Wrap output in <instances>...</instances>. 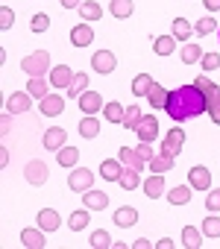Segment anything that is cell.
<instances>
[{
    "mask_svg": "<svg viewBox=\"0 0 220 249\" xmlns=\"http://www.w3.org/2000/svg\"><path fill=\"white\" fill-rule=\"evenodd\" d=\"M173 120H191L197 114L205 111V94L191 82V85H179L176 91H170L167 97V108H165Z\"/></svg>",
    "mask_w": 220,
    "mask_h": 249,
    "instance_id": "obj_1",
    "label": "cell"
},
{
    "mask_svg": "<svg viewBox=\"0 0 220 249\" xmlns=\"http://www.w3.org/2000/svg\"><path fill=\"white\" fill-rule=\"evenodd\" d=\"M21 71L30 73V76H44L47 71H53V68H50V53H47V50H36V53L24 56V59H21Z\"/></svg>",
    "mask_w": 220,
    "mask_h": 249,
    "instance_id": "obj_2",
    "label": "cell"
},
{
    "mask_svg": "<svg viewBox=\"0 0 220 249\" xmlns=\"http://www.w3.org/2000/svg\"><path fill=\"white\" fill-rule=\"evenodd\" d=\"M68 188H71V191H76V194L91 191V188H94V173H91L88 167H73V170H71V176H68Z\"/></svg>",
    "mask_w": 220,
    "mask_h": 249,
    "instance_id": "obj_3",
    "label": "cell"
},
{
    "mask_svg": "<svg viewBox=\"0 0 220 249\" xmlns=\"http://www.w3.org/2000/svg\"><path fill=\"white\" fill-rule=\"evenodd\" d=\"M182 144H185V132H182V129H170V132L165 135V141H162L159 153H165V156L176 159V156L182 153Z\"/></svg>",
    "mask_w": 220,
    "mask_h": 249,
    "instance_id": "obj_4",
    "label": "cell"
},
{
    "mask_svg": "<svg viewBox=\"0 0 220 249\" xmlns=\"http://www.w3.org/2000/svg\"><path fill=\"white\" fill-rule=\"evenodd\" d=\"M188 185L194 191H211V170L202 167V164H194L188 170Z\"/></svg>",
    "mask_w": 220,
    "mask_h": 249,
    "instance_id": "obj_5",
    "label": "cell"
},
{
    "mask_svg": "<svg viewBox=\"0 0 220 249\" xmlns=\"http://www.w3.org/2000/svg\"><path fill=\"white\" fill-rule=\"evenodd\" d=\"M91 68L97 71V73H112L115 68H118V59H115V53L112 50H97L94 56H91Z\"/></svg>",
    "mask_w": 220,
    "mask_h": 249,
    "instance_id": "obj_6",
    "label": "cell"
},
{
    "mask_svg": "<svg viewBox=\"0 0 220 249\" xmlns=\"http://www.w3.org/2000/svg\"><path fill=\"white\" fill-rule=\"evenodd\" d=\"M76 103H79V111H82V114H97V111H103V106H106L103 97H100L97 91H91V88L82 91V94L76 97Z\"/></svg>",
    "mask_w": 220,
    "mask_h": 249,
    "instance_id": "obj_7",
    "label": "cell"
},
{
    "mask_svg": "<svg viewBox=\"0 0 220 249\" xmlns=\"http://www.w3.org/2000/svg\"><path fill=\"white\" fill-rule=\"evenodd\" d=\"M24 179H27L30 185H44V182L50 179V170H47V164H44V161L33 159V161L24 167Z\"/></svg>",
    "mask_w": 220,
    "mask_h": 249,
    "instance_id": "obj_8",
    "label": "cell"
},
{
    "mask_svg": "<svg viewBox=\"0 0 220 249\" xmlns=\"http://www.w3.org/2000/svg\"><path fill=\"white\" fill-rule=\"evenodd\" d=\"M30 106H33V94H30V91H15V94H9V100H6V111H9V114H24Z\"/></svg>",
    "mask_w": 220,
    "mask_h": 249,
    "instance_id": "obj_9",
    "label": "cell"
},
{
    "mask_svg": "<svg viewBox=\"0 0 220 249\" xmlns=\"http://www.w3.org/2000/svg\"><path fill=\"white\" fill-rule=\"evenodd\" d=\"M124 170H127V164H124L121 159H106V161L100 164V176H103L106 182H121Z\"/></svg>",
    "mask_w": 220,
    "mask_h": 249,
    "instance_id": "obj_10",
    "label": "cell"
},
{
    "mask_svg": "<svg viewBox=\"0 0 220 249\" xmlns=\"http://www.w3.org/2000/svg\"><path fill=\"white\" fill-rule=\"evenodd\" d=\"M205 114L211 117V123H217V126H220V88L217 85H211L205 91Z\"/></svg>",
    "mask_w": 220,
    "mask_h": 249,
    "instance_id": "obj_11",
    "label": "cell"
},
{
    "mask_svg": "<svg viewBox=\"0 0 220 249\" xmlns=\"http://www.w3.org/2000/svg\"><path fill=\"white\" fill-rule=\"evenodd\" d=\"M112 220H115L118 229H129V226L138 223V208H135V205H121V208L112 214Z\"/></svg>",
    "mask_w": 220,
    "mask_h": 249,
    "instance_id": "obj_12",
    "label": "cell"
},
{
    "mask_svg": "<svg viewBox=\"0 0 220 249\" xmlns=\"http://www.w3.org/2000/svg\"><path fill=\"white\" fill-rule=\"evenodd\" d=\"M62 111H65V97L62 94H47L41 100V114L44 117H59Z\"/></svg>",
    "mask_w": 220,
    "mask_h": 249,
    "instance_id": "obj_13",
    "label": "cell"
},
{
    "mask_svg": "<svg viewBox=\"0 0 220 249\" xmlns=\"http://www.w3.org/2000/svg\"><path fill=\"white\" fill-rule=\"evenodd\" d=\"M65 141H68V132H65L62 126H50V129L44 132V150L59 153V150L65 147Z\"/></svg>",
    "mask_w": 220,
    "mask_h": 249,
    "instance_id": "obj_14",
    "label": "cell"
},
{
    "mask_svg": "<svg viewBox=\"0 0 220 249\" xmlns=\"http://www.w3.org/2000/svg\"><path fill=\"white\" fill-rule=\"evenodd\" d=\"M73 76H76V73H73L68 65H56V68L50 71V85H53V88H68V85L73 82Z\"/></svg>",
    "mask_w": 220,
    "mask_h": 249,
    "instance_id": "obj_15",
    "label": "cell"
},
{
    "mask_svg": "<svg viewBox=\"0 0 220 249\" xmlns=\"http://www.w3.org/2000/svg\"><path fill=\"white\" fill-rule=\"evenodd\" d=\"M138 138L141 141H156V135H159V117H141V123H138Z\"/></svg>",
    "mask_w": 220,
    "mask_h": 249,
    "instance_id": "obj_16",
    "label": "cell"
},
{
    "mask_svg": "<svg viewBox=\"0 0 220 249\" xmlns=\"http://www.w3.org/2000/svg\"><path fill=\"white\" fill-rule=\"evenodd\" d=\"M94 41V30L88 27V24H76L73 30H71V44L73 47H88Z\"/></svg>",
    "mask_w": 220,
    "mask_h": 249,
    "instance_id": "obj_17",
    "label": "cell"
},
{
    "mask_svg": "<svg viewBox=\"0 0 220 249\" xmlns=\"http://www.w3.org/2000/svg\"><path fill=\"white\" fill-rule=\"evenodd\" d=\"M82 205L91 208V211H103V208L109 205V196H106L103 191H94V188H91V191L82 194Z\"/></svg>",
    "mask_w": 220,
    "mask_h": 249,
    "instance_id": "obj_18",
    "label": "cell"
},
{
    "mask_svg": "<svg viewBox=\"0 0 220 249\" xmlns=\"http://www.w3.org/2000/svg\"><path fill=\"white\" fill-rule=\"evenodd\" d=\"M21 243L24 246H30V249H44V229L38 226V229H24L21 231Z\"/></svg>",
    "mask_w": 220,
    "mask_h": 249,
    "instance_id": "obj_19",
    "label": "cell"
},
{
    "mask_svg": "<svg viewBox=\"0 0 220 249\" xmlns=\"http://www.w3.org/2000/svg\"><path fill=\"white\" fill-rule=\"evenodd\" d=\"M167 97H170V91L162 88L159 82H153V88H150V94H147V103L159 111V108H167Z\"/></svg>",
    "mask_w": 220,
    "mask_h": 249,
    "instance_id": "obj_20",
    "label": "cell"
},
{
    "mask_svg": "<svg viewBox=\"0 0 220 249\" xmlns=\"http://www.w3.org/2000/svg\"><path fill=\"white\" fill-rule=\"evenodd\" d=\"M141 188H144V194H147L150 199H159V196L165 194V173H153Z\"/></svg>",
    "mask_w": 220,
    "mask_h": 249,
    "instance_id": "obj_21",
    "label": "cell"
},
{
    "mask_svg": "<svg viewBox=\"0 0 220 249\" xmlns=\"http://www.w3.org/2000/svg\"><path fill=\"white\" fill-rule=\"evenodd\" d=\"M191 194H194L191 185H176V188L167 191V202L170 205H188L191 202Z\"/></svg>",
    "mask_w": 220,
    "mask_h": 249,
    "instance_id": "obj_22",
    "label": "cell"
},
{
    "mask_svg": "<svg viewBox=\"0 0 220 249\" xmlns=\"http://www.w3.org/2000/svg\"><path fill=\"white\" fill-rule=\"evenodd\" d=\"M38 226H41L44 231H56V229L62 226L59 211H53V208H41V211H38Z\"/></svg>",
    "mask_w": 220,
    "mask_h": 249,
    "instance_id": "obj_23",
    "label": "cell"
},
{
    "mask_svg": "<svg viewBox=\"0 0 220 249\" xmlns=\"http://www.w3.org/2000/svg\"><path fill=\"white\" fill-rule=\"evenodd\" d=\"M27 91H30L36 100H44V97L50 94V79H44V76H30Z\"/></svg>",
    "mask_w": 220,
    "mask_h": 249,
    "instance_id": "obj_24",
    "label": "cell"
},
{
    "mask_svg": "<svg viewBox=\"0 0 220 249\" xmlns=\"http://www.w3.org/2000/svg\"><path fill=\"white\" fill-rule=\"evenodd\" d=\"M127 167H135V170H144L147 167V161L138 156V150H132V147H121V156H118Z\"/></svg>",
    "mask_w": 220,
    "mask_h": 249,
    "instance_id": "obj_25",
    "label": "cell"
},
{
    "mask_svg": "<svg viewBox=\"0 0 220 249\" xmlns=\"http://www.w3.org/2000/svg\"><path fill=\"white\" fill-rule=\"evenodd\" d=\"M109 12H112V18H129L132 12H135V3L132 0H112V3H109Z\"/></svg>",
    "mask_w": 220,
    "mask_h": 249,
    "instance_id": "obj_26",
    "label": "cell"
},
{
    "mask_svg": "<svg viewBox=\"0 0 220 249\" xmlns=\"http://www.w3.org/2000/svg\"><path fill=\"white\" fill-rule=\"evenodd\" d=\"M124 114H127V108H124L118 100H112V103L103 106V117H106L109 123H124Z\"/></svg>",
    "mask_w": 220,
    "mask_h": 249,
    "instance_id": "obj_27",
    "label": "cell"
},
{
    "mask_svg": "<svg viewBox=\"0 0 220 249\" xmlns=\"http://www.w3.org/2000/svg\"><path fill=\"white\" fill-rule=\"evenodd\" d=\"M79 135H82V138H97V135H100V120H97L94 114H85V117L79 120Z\"/></svg>",
    "mask_w": 220,
    "mask_h": 249,
    "instance_id": "obj_28",
    "label": "cell"
},
{
    "mask_svg": "<svg viewBox=\"0 0 220 249\" xmlns=\"http://www.w3.org/2000/svg\"><path fill=\"white\" fill-rule=\"evenodd\" d=\"M118 185H121L124 191H135V188H141V185H144V182H141V170H135V167H127Z\"/></svg>",
    "mask_w": 220,
    "mask_h": 249,
    "instance_id": "obj_29",
    "label": "cell"
},
{
    "mask_svg": "<svg viewBox=\"0 0 220 249\" xmlns=\"http://www.w3.org/2000/svg\"><path fill=\"white\" fill-rule=\"evenodd\" d=\"M88 220H91V208L82 205V211H73V214L68 217V229H71V231H82V229L88 226Z\"/></svg>",
    "mask_w": 220,
    "mask_h": 249,
    "instance_id": "obj_30",
    "label": "cell"
},
{
    "mask_svg": "<svg viewBox=\"0 0 220 249\" xmlns=\"http://www.w3.org/2000/svg\"><path fill=\"white\" fill-rule=\"evenodd\" d=\"M182 243H185L188 249H200V246H202V229L185 226V229H182Z\"/></svg>",
    "mask_w": 220,
    "mask_h": 249,
    "instance_id": "obj_31",
    "label": "cell"
},
{
    "mask_svg": "<svg viewBox=\"0 0 220 249\" xmlns=\"http://www.w3.org/2000/svg\"><path fill=\"white\" fill-rule=\"evenodd\" d=\"M79 15H82V21H100V18H103V6L94 3V0H82Z\"/></svg>",
    "mask_w": 220,
    "mask_h": 249,
    "instance_id": "obj_32",
    "label": "cell"
},
{
    "mask_svg": "<svg viewBox=\"0 0 220 249\" xmlns=\"http://www.w3.org/2000/svg\"><path fill=\"white\" fill-rule=\"evenodd\" d=\"M150 88H153V76H150V73H138V76L132 79V94H135V97H147Z\"/></svg>",
    "mask_w": 220,
    "mask_h": 249,
    "instance_id": "obj_33",
    "label": "cell"
},
{
    "mask_svg": "<svg viewBox=\"0 0 220 249\" xmlns=\"http://www.w3.org/2000/svg\"><path fill=\"white\" fill-rule=\"evenodd\" d=\"M153 50H156L159 56H170V53L176 50V38H173V36H159V38L153 41Z\"/></svg>",
    "mask_w": 220,
    "mask_h": 249,
    "instance_id": "obj_34",
    "label": "cell"
},
{
    "mask_svg": "<svg viewBox=\"0 0 220 249\" xmlns=\"http://www.w3.org/2000/svg\"><path fill=\"white\" fill-rule=\"evenodd\" d=\"M179 56H182V65H197L202 59V47L200 44H185L179 50Z\"/></svg>",
    "mask_w": 220,
    "mask_h": 249,
    "instance_id": "obj_35",
    "label": "cell"
},
{
    "mask_svg": "<svg viewBox=\"0 0 220 249\" xmlns=\"http://www.w3.org/2000/svg\"><path fill=\"white\" fill-rule=\"evenodd\" d=\"M56 161H59L62 167H73V164L79 161V150H76V147H62V150L56 153Z\"/></svg>",
    "mask_w": 220,
    "mask_h": 249,
    "instance_id": "obj_36",
    "label": "cell"
},
{
    "mask_svg": "<svg viewBox=\"0 0 220 249\" xmlns=\"http://www.w3.org/2000/svg\"><path fill=\"white\" fill-rule=\"evenodd\" d=\"M153 173H167L170 167H173V159L170 156H165V153H159V156H153V161L147 164Z\"/></svg>",
    "mask_w": 220,
    "mask_h": 249,
    "instance_id": "obj_37",
    "label": "cell"
},
{
    "mask_svg": "<svg viewBox=\"0 0 220 249\" xmlns=\"http://www.w3.org/2000/svg\"><path fill=\"white\" fill-rule=\"evenodd\" d=\"M141 108L138 106H129L127 108V114H124V123H121V126H127V129H138V123H141Z\"/></svg>",
    "mask_w": 220,
    "mask_h": 249,
    "instance_id": "obj_38",
    "label": "cell"
},
{
    "mask_svg": "<svg viewBox=\"0 0 220 249\" xmlns=\"http://www.w3.org/2000/svg\"><path fill=\"white\" fill-rule=\"evenodd\" d=\"M191 33H194V27H191L185 18H176V21H173V38H176V41L191 38Z\"/></svg>",
    "mask_w": 220,
    "mask_h": 249,
    "instance_id": "obj_39",
    "label": "cell"
},
{
    "mask_svg": "<svg viewBox=\"0 0 220 249\" xmlns=\"http://www.w3.org/2000/svg\"><path fill=\"white\" fill-rule=\"evenodd\" d=\"M82 91H88V73H76L73 82L68 85V97H79Z\"/></svg>",
    "mask_w": 220,
    "mask_h": 249,
    "instance_id": "obj_40",
    "label": "cell"
},
{
    "mask_svg": "<svg viewBox=\"0 0 220 249\" xmlns=\"http://www.w3.org/2000/svg\"><path fill=\"white\" fill-rule=\"evenodd\" d=\"M200 229H202L205 237H220V217H205Z\"/></svg>",
    "mask_w": 220,
    "mask_h": 249,
    "instance_id": "obj_41",
    "label": "cell"
},
{
    "mask_svg": "<svg viewBox=\"0 0 220 249\" xmlns=\"http://www.w3.org/2000/svg\"><path fill=\"white\" fill-rule=\"evenodd\" d=\"M91 246H94V249H106V246H112V234H109L106 229H97V231L91 234Z\"/></svg>",
    "mask_w": 220,
    "mask_h": 249,
    "instance_id": "obj_42",
    "label": "cell"
},
{
    "mask_svg": "<svg viewBox=\"0 0 220 249\" xmlns=\"http://www.w3.org/2000/svg\"><path fill=\"white\" fill-rule=\"evenodd\" d=\"M214 30H220V27H217V21L208 18V15H202V18L197 21V27H194V33H200V36H208V33H214Z\"/></svg>",
    "mask_w": 220,
    "mask_h": 249,
    "instance_id": "obj_43",
    "label": "cell"
},
{
    "mask_svg": "<svg viewBox=\"0 0 220 249\" xmlns=\"http://www.w3.org/2000/svg\"><path fill=\"white\" fill-rule=\"evenodd\" d=\"M200 65H202V71H217L220 68V53H202Z\"/></svg>",
    "mask_w": 220,
    "mask_h": 249,
    "instance_id": "obj_44",
    "label": "cell"
},
{
    "mask_svg": "<svg viewBox=\"0 0 220 249\" xmlns=\"http://www.w3.org/2000/svg\"><path fill=\"white\" fill-rule=\"evenodd\" d=\"M47 27H50V18H47L44 12H38V15H33V24H30V30H33V33H44Z\"/></svg>",
    "mask_w": 220,
    "mask_h": 249,
    "instance_id": "obj_45",
    "label": "cell"
},
{
    "mask_svg": "<svg viewBox=\"0 0 220 249\" xmlns=\"http://www.w3.org/2000/svg\"><path fill=\"white\" fill-rule=\"evenodd\" d=\"M205 208H208V211H220V188H211V191H208Z\"/></svg>",
    "mask_w": 220,
    "mask_h": 249,
    "instance_id": "obj_46",
    "label": "cell"
},
{
    "mask_svg": "<svg viewBox=\"0 0 220 249\" xmlns=\"http://www.w3.org/2000/svg\"><path fill=\"white\" fill-rule=\"evenodd\" d=\"M15 24V12L9 9V6H3V9H0V27H3V30H9Z\"/></svg>",
    "mask_w": 220,
    "mask_h": 249,
    "instance_id": "obj_47",
    "label": "cell"
},
{
    "mask_svg": "<svg viewBox=\"0 0 220 249\" xmlns=\"http://www.w3.org/2000/svg\"><path fill=\"white\" fill-rule=\"evenodd\" d=\"M138 156L150 164V161H153V156H156V153H153V144H150V141H141V144H138Z\"/></svg>",
    "mask_w": 220,
    "mask_h": 249,
    "instance_id": "obj_48",
    "label": "cell"
},
{
    "mask_svg": "<svg viewBox=\"0 0 220 249\" xmlns=\"http://www.w3.org/2000/svg\"><path fill=\"white\" fill-rule=\"evenodd\" d=\"M194 85H197V88H200V91H202V94H205V91H208V88H211V85H214V82H211V79H208V76H205V73H200V76H197V79H194Z\"/></svg>",
    "mask_w": 220,
    "mask_h": 249,
    "instance_id": "obj_49",
    "label": "cell"
},
{
    "mask_svg": "<svg viewBox=\"0 0 220 249\" xmlns=\"http://www.w3.org/2000/svg\"><path fill=\"white\" fill-rule=\"evenodd\" d=\"M59 3H62V9H79L82 0H59Z\"/></svg>",
    "mask_w": 220,
    "mask_h": 249,
    "instance_id": "obj_50",
    "label": "cell"
},
{
    "mask_svg": "<svg viewBox=\"0 0 220 249\" xmlns=\"http://www.w3.org/2000/svg\"><path fill=\"white\" fill-rule=\"evenodd\" d=\"M202 3H205L208 12H217V9H220V0H202Z\"/></svg>",
    "mask_w": 220,
    "mask_h": 249,
    "instance_id": "obj_51",
    "label": "cell"
},
{
    "mask_svg": "<svg viewBox=\"0 0 220 249\" xmlns=\"http://www.w3.org/2000/svg\"><path fill=\"white\" fill-rule=\"evenodd\" d=\"M156 246H159V249H173V240H170V237H162Z\"/></svg>",
    "mask_w": 220,
    "mask_h": 249,
    "instance_id": "obj_52",
    "label": "cell"
},
{
    "mask_svg": "<svg viewBox=\"0 0 220 249\" xmlns=\"http://www.w3.org/2000/svg\"><path fill=\"white\" fill-rule=\"evenodd\" d=\"M150 246H153V243H150V240H144V237H138V240H135V249H150Z\"/></svg>",
    "mask_w": 220,
    "mask_h": 249,
    "instance_id": "obj_53",
    "label": "cell"
},
{
    "mask_svg": "<svg viewBox=\"0 0 220 249\" xmlns=\"http://www.w3.org/2000/svg\"><path fill=\"white\" fill-rule=\"evenodd\" d=\"M9 164V153L6 150H0V167H6Z\"/></svg>",
    "mask_w": 220,
    "mask_h": 249,
    "instance_id": "obj_54",
    "label": "cell"
},
{
    "mask_svg": "<svg viewBox=\"0 0 220 249\" xmlns=\"http://www.w3.org/2000/svg\"><path fill=\"white\" fill-rule=\"evenodd\" d=\"M217 38H220V30H217Z\"/></svg>",
    "mask_w": 220,
    "mask_h": 249,
    "instance_id": "obj_55",
    "label": "cell"
}]
</instances>
